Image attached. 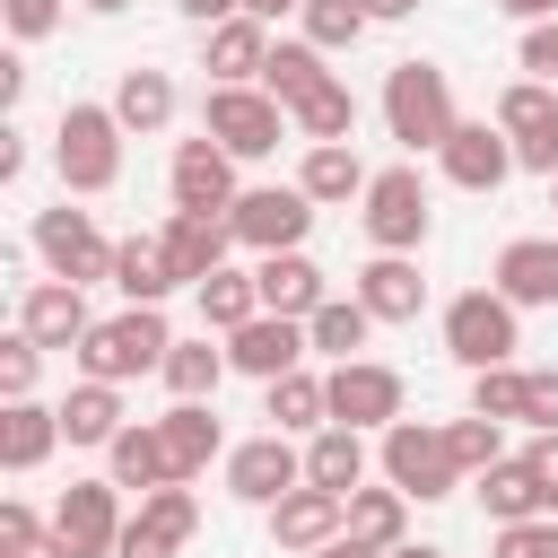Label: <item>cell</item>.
<instances>
[{
	"mask_svg": "<svg viewBox=\"0 0 558 558\" xmlns=\"http://www.w3.org/2000/svg\"><path fill=\"white\" fill-rule=\"evenodd\" d=\"M174 209H235V166L209 131L174 148Z\"/></svg>",
	"mask_w": 558,
	"mask_h": 558,
	"instance_id": "obj_16",
	"label": "cell"
},
{
	"mask_svg": "<svg viewBox=\"0 0 558 558\" xmlns=\"http://www.w3.org/2000/svg\"><path fill=\"white\" fill-rule=\"evenodd\" d=\"M270 532H279V549H323V541L349 532V497L305 480V488H288V497L270 506Z\"/></svg>",
	"mask_w": 558,
	"mask_h": 558,
	"instance_id": "obj_15",
	"label": "cell"
},
{
	"mask_svg": "<svg viewBox=\"0 0 558 558\" xmlns=\"http://www.w3.org/2000/svg\"><path fill=\"white\" fill-rule=\"evenodd\" d=\"M174 9H183V17H201V26H227L244 0H174Z\"/></svg>",
	"mask_w": 558,
	"mask_h": 558,
	"instance_id": "obj_50",
	"label": "cell"
},
{
	"mask_svg": "<svg viewBox=\"0 0 558 558\" xmlns=\"http://www.w3.org/2000/svg\"><path fill=\"white\" fill-rule=\"evenodd\" d=\"M296 122H305V140H349V122H357V105H349V87L331 78L323 96H305V105H296Z\"/></svg>",
	"mask_w": 558,
	"mask_h": 558,
	"instance_id": "obj_42",
	"label": "cell"
},
{
	"mask_svg": "<svg viewBox=\"0 0 558 558\" xmlns=\"http://www.w3.org/2000/svg\"><path fill=\"white\" fill-rule=\"evenodd\" d=\"M445 436H453V462H462V471H488V462H497V418H480V410H471V418H462V427H445Z\"/></svg>",
	"mask_w": 558,
	"mask_h": 558,
	"instance_id": "obj_43",
	"label": "cell"
},
{
	"mask_svg": "<svg viewBox=\"0 0 558 558\" xmlns=\"http://www.w3.org/2000/svg\"><path fill=\"white\" fill-rule=\"evenodd\" d=\"M227 235H235V218H218V209H174V227H166V262H174V279H209L218 253H227Z\"/></svg>",
	"mask_w": 558,
	"mask_h": 558,
	"instance_id": "obj_19",
	"label": "cell"
},
{
	"mask_svg": "<svg viewBox=\"0 0 558 558\" xmlns=\"http://www.w3.org/2000/svg\"><path fill=\"white\" fill-rule=\"evenodd\" d=\"M366 323H375L366 305H314V314H305V340L331 349V357H357V349H366Z\"/></svg>",
	"mask_w": 558,
	"mask_h": 558,
	"instance_id": "obj_37",
	"label": "cell"
},
{
	"mask_svg": "<svg viewBox=\"0 0 558 558\" xmlns=\"http://www.w3.org/2000/svg\"><path fill=\"white\" fill-rule=\"evenodd\" d=\"M262 61H270L262 17H227V26H209V70H218V87H244Z\"/></svg>",
	"mask_w": 558,
	"mask_h": 558,
	"instance_id": "obj_27",
	"label": "cell"
},
{
	"mask_svg": "<svg viewBox=\"0 0 558 558\" xmlns=\"http://www.w3.org/2000/svg\"><path fill=\"white\" fill-rule=\"evenodd\" d=\"M523 70L532 78H558V26H532L523 35Z\"/></svg>",
	"mask_w": 558,
	"mask_h": 558,
	"instance_id": "obj_47",
	"label": "cell"
},
{
	"mask_svg": "<svg viewBox=\"0 0 558 558\" xmlns=\"http://www.w3.org/2000/svg\"><path fill=\"white\" fill-rule=\"evenodd\" d=\"M366 235H375L384 253H410V244L427 235V183H418L410 166H384V174L366 183Z\"/></svg>",
	"mask_w": 558,
	"mask_h": 558,
	"instance_id": "obj_7",
	"label": "cell"
},
{
	"mask_svg": "<svg viewBox=\"0 0 558 558\" xmlns=\"http://www.w3.org/2000/svg\"><path fill=\"white\" fill-rule=\"evenodd\" d=\"M349 532L366 549H392L401 541V488H349Z\"/></svg>",
	"mask_w": 558,
	"mask_h": 558,
	"instance_id": "obj_36",
	"label": "cell"
},
{
	"mask_svg": "<svg viewBox=\"0 0 558 558\" xmlns=\"http://www.w3.org/2000/svg\"><path fill=\"white\" fill-rule=\"evenodd\" d=\"M523 418H532L541 436H558V375H532V401H523Z\"/></svg>",
	"mask_w": 558,
	"mask_h": 558,
	"instance_id": "obj_46",
	"label": "cell"
},
{
	"mask_svg": "<svg viewBox=\"0 0 558 558\" xmlns=\"http://www.w3.org/2000/svg\"><path fill=\"white\" fill-rule=\"evenodd\" d=\"M288 9H305V0H244V17H288Z\"/></svg>",
	"mask_w": 558,
	"mask_h": 558,
	"instance_id": "obj_53",
	"label": "cell"
},
{
	"mask_svg": "<svg viewBox=\"0 0 558 558\" xmlns=\"http://www.w3.org/2000/svg\"><path fill=\"white\" fill-rule=\"evenodd\" d=\"M192 523H201L192 488H183V480H166V488H148V506L122 523V549H113V558H174V549L192 541Z\"/></svg>",
	"mask_w": 558,
	"mask_h": 558,
	"instance_id": "obj_11",
	"label": "cell"
},
{
	"mask_svg": "<svg viewBox=\"0 0 558 558\" xmlns=\"http://www.w3.org/2000/svg\"><path fill=\"white\" fill-rule=\"evenodd\" d=\"M253 279H262V305H270V314H314V305H323V270H314L305 253H270Z\"/></svg>",
	"mask_w": 558,
	"mask_h": 558,
	"instance_id": "obj_25",
	"label": "cell"
},
{
	"mask_svg": "<svg viewBox=\"0 0 558 558\" xmlns=\"http://www.w3.org/2000/svg\"><path fill=\"white\" fill-rule=\"evenodd\" d=\"M270 418H279V427H314V418H331V384H314L305 366L279 375V384H270Z\"/></svg>",
	"mask_w": 558,
	"mask_h": 558,
	"instance_id": "obj_38",
	"label": "cell"
},
{
	"mask_svg": "<svg viewBox=\"0 0 558 558\" xmlns=\"http://www.w3.org/2000/svg\"><path fill=\"white\" fill-rule=\"evenodd\" d=\"M296 183H305V201H349V192H366L375 174L357 166V148H349V140H314V157H305V174H296Z\"/></svg>",
	"mask_w": 558,
	"mask_h": 558,
	"instance_id": "obj_28",
	"label": "cell"
},
{
	"mask_svg": "<svg viewBox=\"0 0 558 558\" xmlns=\"http://www.w3.org/2000/svg\"><path fill=\"white\" fill-rule=\"evenodd\" d=\"M52 436H61V410L9 401V418H0V462H9V471H35V462L52 453Z\"/></svg>",
	"mask_w": 558,
	"mask_h": 558,
	"instance_id": "obj_30",
	"label": "cell"
},
{
	"mask_svg": "<svg viewBox=\"0 0 558 558\" xmlns=\"http://www.w3.org/2000/svg\"><path fill=\"white\" fill-rule=\"evenodd\" d=\"M296 357H305V331H296V314H253L244 331H227V366H244V375H262V384L296 375Z\"/></svg>",
	"mask_w": 558,
	"mask_h": 558,
	"instance_id": "obj_14",
	"label": "cell"
},
{
	"mask_svg": "<svg viewBox=\"0 0 558 558\" xmlns=\"http://www.w3.org/2000/svg\"><path fill=\"white\" fill-rule=\"evenodd\" d=\"M52 157H61V183H70V192H105V183L122 174V113H105V105H70Z\"/></svg>",
	"mask_w": 558,
	"mask_h": 558,
	"instance_id": "obj_3",
	"label": "cell"
},
{
	"mask_svg": "<svg viewBox=\"0 0 558 558\" xmlns=\"http://www.w3.org/2000/svg\"><path fill=\"white\" fill-rule=\"evenodd\" d=\"M384 558H445V549H384Z\"/></svg>",
	"mask_w": 558,
	"mask_h": 558,
	"instance_id": "obj_56",
	"label": "cell"
},
{
	"mask_svg": "<svg viewBox=\"0 0 558 558\" xmlns=\"http://www.w3.org/2000/svg\"><path fill=\"white\" fill-rule=\"evenodd\" d=\"M209 140L227 148V157H270L279 148V105L270 96H253V87H209Z\"/></svg>",
	"mask_w": 558,
	"mask_h": 558,
	"instance_id": "obj_9",
	"label": "cell"
},
{
	"mask_svg": "<svg viewBox=\"0 0 558 558\" xmlns=\"http://www.w3.org/2000/svg\"><path fill=\"white\" fill-rule=\"evenodd\" d=\"M113 113H122V131H166V122H174V87H166V70H131V78L113 87Z\"/></svg>",
	"mask_w": 558,
	"mask_h": 558,
	"instance_id": "obj_34",
	"label": "cell"
},
{
	"mask_svg": "<svg viewBox=\"0 0 558 558\" xmlns=\"http://www.w3.org/2000/svg\"><path fill=\"white\" fill-rule=\"evenodd\" d=\"M52 541H61L70 558H113V549H122V523H113V488H105V480H78V488H61Z\"/></svg>",
	"mask_w": 558,
	"mask_h": 558,
	"instance_id": "obj_12",
	"label": "cell"
},
{
	"mask_svg": "<svg viewBox=\"0 0 558 558\" xmlns=\"http://www.w3.org/2000/svg\"><path fill=\"white\" fill-rule=\"evenodd\" d=\"M35 253L52 262V279H113V244L96 235V218L87 209H44L35 218Z\"/></svg>",
	"mask_w": 558,
	"mask_h": 558,
	"instance_id": "obj_6",
	"label": "cell"
},
{
	"mask_svg": "<svg viewBox=\"0 0 558 558\" xmlns=\"http://www.w3.org/2000/svg\"><path fill=\"white\" fill-rule=\"evenodd\" d=\"M227 218H235L244 244H262V253H296V235L314 227V201H305V183H288V192L270 183V192H235Z\"/></svg>",
	"mask_w": 558,
	"mask_h": 558,
	"instance_id": "obj_10",
	"label": "cell"
},
{
	"mask_svg": "<svg viewBox=\"0 0 558 558\" xmlns=\"http://www.w3.org/2000/svg\"><path fill=\"white\" fill-rule=\"evenodd\" d=\"M523 401H532V375L480 366V384H471V410H480V418H523Z\"/></svg>",
	"mask_w": 558,
	"mask_h": 558,
	"instance_id": "obj_40",
	"label": "cell"
},
{
	"mask_svg": "<svg viewBox=\"0 0 558 558\" xmlns=\"http://www.w3.org/2000/svg\"><path fill=\"white\" fill-rule=\"evenodd\" d=\"M0 9H9V26H17V35H44V26L61 17V0H0Z\"/></svg>",
	"mask_w": 558,
	"mask_h": 558,
	"instance_id": "obj_48",
	"label": "cell"
},
{
	"mask_svg": "<svg viewBox=\"0 0 558 558\" xmlns=\"http://www.w3.org/2000/svg\"><path fill=\"white\" fill-rule=\"evenodd\" d=\"M174 462H166V427H122L113 436V488H166Z\"/></svg>",
	"mask_w": 558,
	"mask_h": 558,
	"instance_id": "obj_31",
	"label": "cell"
},
{
	"mask_svg": "<svg viewBox=\"0 0 558 558\" xmlns=\"http://www.w3.org/2000/svg\"><path fill=\"white\" fill-rule=\"evenodd\" d=\"M296 17H305V44H323V52L366 35V0H305Z\"/></svg>",
	"mask_w": 558,
	"mask_h": 558,
	"instance_id": "obj_39",
	"label": "cell"
},
{
	"mask_svg": "<svg viewBox=\"0 0 558 558\" xmlns=\"http://www.w3.org/2000/svg\"><path fill=\"white\" fill-rule=\"evenodd\" d=\"M0 549H9V558H70V549H61V541H44V532H26V541H0Z\"/></svg>",
	"mask_w": 558,
	"mask_h": 558,
	"instance_id": "obj_51",
	"label": "cell"
},
{
	"mask_svg": "<svg viewBox=\"0 0 558 558\" xmlns=\"http://www.w3.org/2000/svg\"><path fill=\"white\" fill-rule=\"evenodd\" d=\"M384 471H392L401 497H445V488L462 480L453 436H445V427H418V418H392V427H384Z\"/></svg>",
	"mask_w": 558,
	"mask_h": 558,
	"instance_id": "obj_4",
	"label": "cell"
},
{
	"mask_svg": "<svg viewBox=\"0 0 558 558\" xmlns=\"http://www.w3.org/2000/svg\"><path fill=\"white\" fill-rule=\"evenodd\" d=\"M61 436H70V445H113V436H122V401H113V384L87 375V384L61 401Z\"/></svg>",
	"mask_w": 558,
	"mask_h": 558,
	"instance_id": "obj_29",
	"label": "cell"
},
{
	"mask_svg": "<svg viewBox=\"0 0 558 558\" xmlns=\"http://www.w3.org/2000/svg\"><path fill=\"white\" fill-rule=\"evenodd\" d=\"M392 427L401 418V375L392 366H366V357H340L331 375V427Z\"/></svg>",
	"mask_w": 558,
	"mask_h": 558,
	"instance_id": "obj_13",
	"label": "cell"
},
{
	"mask_svg": "<svg viewBox=\"0 0 558 558\" xmlns=\"http://www.w3.org/2000/svg\"><path fill=\"white\" fill-rule=\"evenodd\" d=\"M418 296H427V279H418L401 253H384V262L357 279V305H366L375 323H410V314H418Z\"/></svg>",
	"mask_w": 558,
	"mask_h": 558,
	"instance_id": "obj_23",
	"label": "cell"
},
{
	"mask_svg": "<svg viewBox=\"0 0 558 558\" xmlns=\"http://www.w3.org/2000/svg\"><path fill=\"white\" fill-rule=\"evenodd\" d=\"M436 157H445V174H453L462 192H497V183H506V166H514V148H506L497 131H471V122H462Z\"/></svg>",
	"mask_w": 558,
	"mask_h": 558,
	"instance_id": "obj_20",
	"label": "cell"
},
{
	"mask_svg": "<svg viewBox=\"0 0 558 558\" xmlns=\"http://www.w3.org/2000/svg\"><path fill=\"white\" fill-rule=\"evenodd\" d=\"M497 9H514V17H549L558 0H497Z\"/></svg>",
	"mask_w": 558,
	"mask_h": 558,
	"instance_id": "obj_55",
	"label": "cell"
},
{
	"mask_svg": "<svg viewBox=\"0 0 558 558\" xmlns=\"http://www.w3.org/2000/svg\"><path fill=\"white\" fill-rule=\"evenodd\" d=\"M296 480H305V462L288 453V436L235 445V462H227V488H235V497H253V506H279V497H288Z\"/></svg>",
	"mask_w": 558,
	"mask_h": 558,
	"instance_id": "obj_18",
	"label": "cell"
},
{
	"mask_svg": "<svg viewBox=\"0 0 558 558\" xmlns=\"http://www.w3.org/2000/svg\"><path fill=\"white\" fill-rule=\"evenodd\" d=\"M253 314H262V279H235V270H209V279H201V323L244 331Z\"/></svg>",
	"mask_w": 558,
	"mask_h": 558,
	"instance_id": "obj_35",
	"label": "cell"
},
{
	"mask_svg": "<svg viewBox=\"0 0 558 558\" xmlns=\"http://www.w3.org/2000/svg\"><path fill=\"white\" fill-rule=\"evenodd\" d=\"M549 209H558V174H549Z\"/></svg>",
	"mask_w": 558,
	"mask_h": 558,
	"instance_id": "obj_57",
	"label": "cell"
},
{
	"mask_svg": "<svg viewBox=\"0 0 558 558\" xmlns=\"http://www.w3.org/2000/svg\"><path fill=\"white\" fill-rule=\"evenodd\" d=\"M480 506H488L497 523H532L549 497H541V471H532V462H488V471H480Z\"/></svg>",
	"mask_w": 558,
	"mask_h": 558,
	"instance_id": "obj_26",
	"label": "cell"
},
{
	"mask_svg": "<svg viewBox=\"0 0 558 558\" xmlns=\"http://www.w3.org/2000/svg\"><path fill=\"white\" fill-rule=\"evenodd\" d=\"M262 78H270V96H279L288 113H296L305 96H323V87H331V70H323V44H270Z\"/></svg>",
	"mask_w": 558,
	"mask_h": 558,
	"instance_id": "obj_24",
	"label": "cell"
},
{
	"mask_svg": "<svg viewBox=\"0 0 558 558\" xmlns=\"http://www.w3.org/2000/svg\"><path fill=\"white\" fill-rule=\"evenodd\" d=\"M497 131L514 140V157H523L532 174H558V96H549L541 78H523V87L497 96Z\"/></svg>",
	"mask_w": 558,
	"mask_h": 558,
	"instance_id": "obj_8",
	"label": "cell"
},
{
	"mask_svg": "<svg viewBox=\"0 0 558 558\" xmlns=\"http://www.w3.org/2000/svg\"><path fill=\"white\" fill-rule=\"evenodd\" d=\"M218 375H227V357H218V349H166V384H174V401L218 392Z\"/></svg>",
	"mask_w": 558,
	"mask_h": 558,
	"instance_id": "obj_41",
	"label": "cell"
},
{
	"mask_svg": "<svg viewBox=\"0 0 558 558\" xmlns=\"http://www.w3.org/2000/svg\"><path fill=\"white\" fill-rule=\"evenodd\" d=\"M113 288H122L131 305H157L166 288H183L174 262H166V235H131V244H113Z\"/></svg>",
	"mask_w": 558,
	"mask_h": 558,
	"instance_id": "obj_21",
	"label": "cell"
},
{
	"mask_svg": "<svg viewBox=\"0 0 558 558\" xmlns=\"http://www.w3.org/2000/svg\"><path fill=\"white\" fill-rule=\"evenodd\" d=\"M418 0H366V17H410Z\"/></svg>",
	"mask_w": 558,
	"mask_h": 558,
	"instance_id": "obj_54",
	"label": "cell"
},
{
	"mask_svg": "<svg viewBox=\"0 0 558 558\" xmlns=\"http://www.w3.org/2000/svg\"><path fill=\"white\" fill-rule=\"evenodd\" d=\"M35 357H44V340H26V331L0 349V392H9V401H26V384H35Z\"/></svg>",
	"mask_w": 558,
	"mask_h": 558,
	"instance_id": "obj_45",
	"label": "cell"
},
{
	"mask_svg": "<svg viewBox=\"0 0 558 558\" xmlns=\"http://www.w3.org/2000/svg\"><path fill=\"white\" fill-rule=\"evenodd\" d=\"M384 122H392L401 148H445V140L462 131V122H453V87H445V70H436V61H401L392 87H384Z\"/></svg>",
	"mask_w": 558,
	"mask_h": 558,
	"instance_id": "obj_1",
	"label": "cell"
},
{
	"mask_svg": "<svg viewBox=\"0 0 558 558\" xmlns=\"http://www.w3.org/2000/svg\"><path fill=\"white\" fill-rule=\"evenodd\" d=\"M166 314L157 305H131V314H113V323H96L87 340H78V366L96 375V384H122V375H148V366H166Z\"/></svg>",
	"mask_w": 558,
	"mask_h": 558,
	"instance_id": "obj_2",
	"label": "cell"
},
{
	"mask_svg": "<svg viewBox=\"0 0 558 558\" xmlns=\"http://www.w3.org/2000/svg\"><path fill=\"white\" fill-rule=\"evenodd\" d=\"M166 427V462H174V480H192L209 453H218V418L201 410V401H174V418H157Z\"/></svg>",
	"mask_w": 558,
	"mask_h": 558,
	"instance_id": "obj_32",
	"label": "cell"
},
{
	"mask_svg": "<svg viewBox=\"0 0 558 558\" xmlns=\"http://www.w3.org/2000/svg\"><path fill=\"white\" fill-rule=\"evenodd\" d=\"M17 331H26V340H44V349H70V340H87L96 323H87V305H78V279H44V288H26V305H17Z\"/></svg>",
	"mask_w": 558,
	"mask_h": 558,
	"instance_id": "obj_17",
	"label": "cell"
},
{
	"mask_svg": "<svg viewBox=\"0 0 558 558\" xmlns=\"http://www.w3.org/2000/svg\"><path fill=\"white\" fill-rule=\"evenodd\" d=\"M523 462H532V471H541V497H549V506H558V436H541V445H532V453H523Z\"/></svg>",
	"mask_w": 558,
	"mask_h": 558,
	"instance_id": "obj_49",
	"label": "cell"
},
{
	"mask_svg": "<svg viewBox=\"0 0 558 558\" xmlns=\"http://www.w3.org/2000/svg\"><path fill=\"white\" fill-rule=\"evenodd\" d=\"M305 558H384V549H366L357 532H340V541H323V549H305Z\"/></svg>",
	"mask_w": 558,
	"mask_h": 558,
	"instance_id": "obj_52",
	"label": "cell"
},
{
	"mask_svg": "<svg viewBox=\"0 0 558 558\" xmlns=\"http://www.w3.org/2000/svg\"><path fill=\"white\" fill-rule=\"evenodd\" d=\"M87 9H122V0H87Z\"/></svg>",
	"mask_w": 558,
	"mask_h": 558,
	"instance_id": "obj_58",
	"label": "cell"
},
{
	"mask_svg": "<svg viewBox=\"0 0 558 558\" xmlns=\"http://www.w3.org/2000/svg\"><path fill=\"white\" fill-rule=\"evenodd\" d=\"M305 480L349 497V488L366 480V445H357V427H323V436H314V453H305Z\"/></svg>",
	"mask_w": 558,
	"mask_h": 558,
	"instance_id": "obj_33",
	"label": "cell"
},
{
	"mask_svg": "<svg viewBox=\"0 0 558 558\" xmlns=\"http://www.w3.org/2000/svg\"><path fill=\"white\" fill-rule=\"evenodd\" d=\"M497 296H514V305H549L558 296V244H506L497 253Z\"/></svg>",
	"mask_w": 558,
	"mask_h": 558,
	"instance_id": "obj_22",
	"label": "cell"
},
{
	"mask_svg": "<svg viewBox=\"0 0 558 558\" xmlns=\"http://www.w3.org/2000/svg\"><path fill=\"white\" fill-rule=\"evenodd\" d=\"M497 558H558V523H541V514L532 523H506L497 532Z\"/></svg>",
	"mask_w": 558,
	"mask_h": 558,
	"instance_id": "obj_44",
	"label": "cell"
},
{
	"mask_svg": "<svg viewBox=\"0 0 558 558\" xmlns=\"http://www.w3.org/2000/svg\"><path fill=\"white\" fill-rule=\"evenodd\" d=\"M445 349L480 375V366H506V349H514V296H453L445 305Z\"/></svg>",
	"mask_w": 558,
	"mask_h": 558,
	"instance_id": "obj_5",
	"label": "cell"
}]
</instances>
